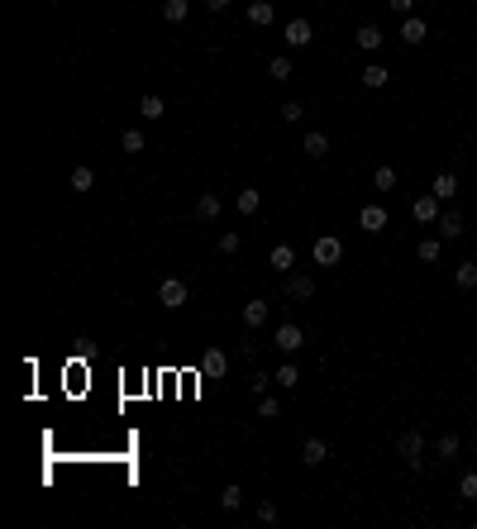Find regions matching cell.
<instances>
[{
    "label": "cell",
    "instance_id": "4",
    "mask_svg": "<svg viewBox=\"0 0 477 529\" xmlns=\"http://www.w3.org/2000/svg\"><path fill=\"white\" fill-rule=\"evenodd\" d=\"M301 344H306V329H301V324H292V319L277 324V334H272V348H277V353H301Z\"/></svg>",
    "mask_w": 477,
    "mask_h": 529
},
{
    "label": "cell",
    "instance_id": "38",
    "mask_svg": "<svg viewBox=\"0 0 477 529\" xmlns=\"http://www.w3.org/2000/svg\"><path fill=\"white\" fill-rule=\"evenodd\" d=\"M258 520H263V525H277V505H272V501H258Z\"/></svg>",
    "mask_w": 477,
    "mask_h": 529
},
{
    "label": "cell",
    "instance_id": "9",
    "mask_svg": "<svg viewBox=\"0 0 477 529\" xmlns=\"http://www.w3.org/2000/svg\"><path fill=\"white\" fill-rule=\"evenodd\" d=\"M434 229H439V238H444V243H458L468 224H463V215H458V210H444L439 219H434Z\"/></svg>",
    "mask_w": 477,
    "mask_h": 529
},
{
    "label": "cell",
    "instance_id": "37",
    "mask_svg": "<svg viewBox=\"0 0 477 529\" xmlns=\"http://www.w3.org/2000/svg\"><path fill=\"white\" fill-rule=\"evenodd\" d=\"M267 386H277V382H272L267 372H258V377H253V400H258V396H267Z\"/></svg>",
    "mask_w": 477,
    "mask_h": 529
},
{
    "label": "cell",
    "instance_id": "27",
    "mask_svg": "<svg viewBox=\"0 0 477 529\" xmlns=\"http://www.w3.org/2000/svg\"><path fill=\"white\" fill-rule=\"evenodd\" d=\"M458 449H463L458 434H439V439H434V453H439V458H458Z\"/></svg>",
    "mask_w": 477,
    "mask_h": 529
},
{
    "label": "cell",
    "instance_id": "26",
    "mask_svg": "<svg viewBox=\"0 0 477 529\" xmlns=\"http://www.w3.org/2000/svg\"><path fill=\"white\" fill-rule=\"evenodd\" d=\"M453 282H458L463 291H473V287H477V263H458V267H453Z\"/></svg>",
    "mask_w": 477,
    "mask_h": 529
},
{
    "label": "cell",
    "instance_id": "15",
    "mask_svg": "<svg viewBox=\"0 0 477 529\" xmlns=\"http://www.w3.org/2000/svg\"><path fill=\"white\" fill-rule=\"evenodd\" d=\"M358 81H363V86H368V91H382V86H387V81H392V72H387V67H382V62H368V67H363V72H358Z\"/></svg>",
    "mask_w": 477,
    "mask_h": 529
},
{
    "label": "cell",
    "instance_id": "5",
    "mask_svg": "<svg viewBox=\"0 0 477 529\" xmlns=\"http://www.w3.org/2000/svg\"><path fill=\"white\" fill-rule=\"evenodd\" d=\"M225 372H229V353L225 348H206L201 353V377L206 382H225Z\"/></svg>",
    "mask_w": 477,
    "mask_h": 529
},
{
    "label": "cell",
    "instance_id": "40",
    "mask_svg": "<svg viewBox=\"0 0 477 529\" xmlns=\"http://www.w3.org/2000/svg\"><path fill=\"white\" fill-rule=\"evenodd\" d=\"M387 5H392L397 15H411V5H415V0H387Z\"/></svg>",
    "mask_w": 477,
    "mask_h": 529
},
{
    "label": "cell",
    "instance_id": "36",
    "mask_svg": "<svg viewBox=\"0 0 477 529\" xmlns=\"http://www.w3.org/2000/svg\"><path fill=\"white\" fill-rule=\"evenodd\" d=\"M258 415H263V420H277V415H282V405H277L272 396H258Z\"/></svg>",
    "mask_w": 477,
    "mask_h": 529
},
{
    "label": "cell",
    "instance_id": "21",
    "mask_svg": "<svg viewBox=\"0 0 477 529\" xmlns=\"http://www.w3.org/2000/svg\"><path fill=\"white\" fill-rule=\"evenodd\" d=\"M234 205H239V215H248V219H253V215H258V205H263V196H258L253 186H243V191L234 196Z\"/></svg>",
    "mask_w": 477,
    "mask_h": 529
},
{
    "label": "cell",
    "instance_id": "8",
    "mask_svg": "<svg viewBox=\"0 0 477 529\" xmlns=\"http://www.w3.org/2000/svg\"><path fill=\"white\" fill-rule=\"evenodd\" d=\"M411 219H415V224H434V219H439V196H434V191H429V196H415V201H411Z\"/></svg>",
    "mask_w": 477,
    "mask_h": 529
},
{
    "label": "cell",
    "instance_id": "19",
    "mask_svg": "<svg viewBox=\"0 0 477 529\" xmlns=\"http://www.w3.org/2000/svg\"><path fill=\"white\" fill-rule=\"evenodd\" d=\"M267 315H272V305H267V300H248V305H243V324H248V329H263Z\"/></svg>",
    "mask_w": 477,
    "mask_h": 529
},
{
    "label": "cell",
    "instance_id": "24",
    "mask_svg": "<svg viewBox=\"0 0 477 529\" xmlns=\"http://www.w3.org/2000/svg\"><path fill=\"white\" fill-rule=\"evenodd\" d=\"M138 115H143V119H162V115H167V101H162V96H143V101H138Z\"/></svg>",
    "mask_w": 477,
    "mask_h": 529
},
{
    "label": "cell",
    "instance_id": "34",
    "mask_svg": "<svg viewBox=\"0 0 477 529\" xmlns=\"http://www.w3.org/2000/svg\"><path fill=\"white\" fill-rule=\"evenodd\" d=\"M458 496H463V501H477V472L458 477Z\"/></svg>",
    "mask_w": 477,
    "mask_h": 529
},
{
    "label": "cell",
    "instance_id": "1",
    "mask_svg": "<svg viewBox=\"0 0 477 529\" xmlns=\"http://www.w3.org/2000/svg\"><path fill=\"white\" fill-rule=\"evenodd\" d=\"M311 258H315V267H339L344 263V238L339 234H320L315 248H311Z\"/></svg>",
    "mask_w": 477,
    "mask_h": 529
},
{
    "label": "cell",
    "instance_id": "25",
    "mask_svg": "<svg viewBox=\"0 0 477 529\" xmlns=\"http://www.w3.org/2000/svg\"><path fill=\"white\" fill-rule=\"evenodd\" d=\"M439 253H444V238H420V248H415L420 263H439Z\"/></svg>",
    "mask_w": 477,
    "mask_h": 529
},
{
    "label": "cell",
    "instance_id": "17",
    "mask_svg": "<svg viewBox=\"0 0 477 529\" xmlns=\"http://www.w3.org/2000/svg\"><path fill=\"white\" fill-rule=\"evenodd\" d=\"M267 263H272L277 272H282V277H287V272L296 267V248H292V243H277V248L267 253Z\"/></svg>",
    "mask_w": 477,
    "mask_h": 529
},
{
    "label": "cell",
    "instance_id": "28",
    "mask_svg": "<svg viewBox=\"0 0 477 529\" xmlns=\"http://www.w3.org/2000/svg\"><path fill=\"white\" fill-rule=\"evenodd\" d=\"M91 186H96V172H91V167H72V191H77V196H86Z\"/></svg>",
    "mask_w": 477,
    "mask_h": 529
},
{
    "label": "cell",
    "instance_id": "11",
    "mask_svg": "<svg viewBox=\"0 0 477 529\" xmlns=\"http://www.w3.org/2000/svg\"><path fill=\"white\" fill-rule=\"evenodd\" d=\"M220 210H225V201H220L215 191H201V196H196V219L211 224V219H220Z\"/></svg>",
    "mask_w": 477,
    "mask_h": 529
},
{
    "label": "cell",
    "instance_id": "2",
    "mask_svg": "<svg viewBox=\"0 0 477 529\" xmlns=\"http://www.w3.org/2000/svg\"><path fill=\"white\" fill-rule=\"evenodd\" d=\"M397 453L411 463V472H420V468H425V434H420V429H406V434L397 439Z\"/></svg>",
    "mask_w": 477,
    "mask_h": 529
},
{
    "label": "cell",
    "instance_id": "20",
    "mask_svg": "<svg viewBox=\"0 0 477 529\" xmlns=\"http://www.w3.org/2000/svg\"><path fill=\"white\" fill-rule=\"evenodd\" d=\"M429 191H434L439 201H453V196H458V177H453V172H439V177L429 182Z\"/></svg>",
    "mask_w": 477,
    "mask_h": 529
},
{
    "label": "cell",
    "instance_id": "10",
    "mask_svg": "<svg viewBox=\"0 0 477 529\" xmlns=\"http://www.w3.org/2000/svg\"><path fill=\"white\" fill-rule=\"evenodd\" d=\"M401 38L415 48V43H425V38H429V24H425L420 15H401Z\"/></svg>",
    "mask_w": 477,
    "mask_h": 529
},
{
    "label": "cell",
    "instance_id": "6",
    "mask_svg": "<svg viewBox=\"0 0 477 529\" xmlns=\"http://www.w3.org/2000/svg\"><path fill=\"white\" fill-rule=\"evenodd\" d=\"M282 291H287V300H311V296H315V277L287 272V277H282Z\"/></svg>",
    "mask_w": 477,
    "mask_h": 529
},
{
    "label": "cell",
    "instance_id": "29",
    "mask_svg": "<svg viewBox=\"0 0 477 529\" xmlns=\"http://www.w3.org/2000/svg\"><path fill=\"white\" fill-rule=\"evenodd\" d=\"M267 77H272V81H292V57H287V53L272 57V62H267Z\"/></svg>",
    "mask_w": 477,
    "mask_h": 529
},
{
    "label": "cell",
    "instance_id": "3",
    "mask_svg": "<svg viewBox=\"0 0 477 529\" xmlns=\"http://www.w3.org/2000/svg\"><path fill=\"white\" fill-rule=\"evenodd\" d=\"M282 43H287V48H311V43H315L311 20H301V15H296V20H287V24H282Z\"/></svg>",
    "mask_w": 477,
    "mask_h": 529
},
{
    "label": "cell",
    "instance_id": "30",
    "mask_svg": "<svg viewBox=\"0 0 477 529\" xmlns=\"http://www.w3.org/2000/svg\"><path fill=\"white\" fill-rule=\"evenodd\" d=\"M372 186H377V191H397V167H387V162H382V167L372 172Z\"/></svg>",
    "mask_w": 477,
    "mask_h": 529
},
{
    "label": "cell",
    "instance_id": "41",
    "mask_svg": "<svg viewBox=\"0 0 477 529\" xmlns=\"http://www.w3.org/2000/svg\"><path fill=\"white\" fill-rule=\"evenodd\" d=\"M473 62H477V57H473Z\"/></svg>",
    "mask_w": 477,
    "mask_h": 529
},
{
    "label": "cell",
    "instance_id": "31",
    "mask_svg": "<svg viewBox=\"0 0 477 529\" xmlns=\"http://www.w3.org/2000/svg\"><path fill=\"white\" fill-rule=\"evenodd\" d=\"M220 505H225V510H239V505H243V486H239V481H229V486L220 491Z\"/></svg>",
    "mask_w": 477,
    "mask_h": 529
},
{
    "label": "cell",
    "instance_id": "16",
    "mask_svg": "<svg viewBox=\"0 0 477 529\" xmlns=\"http://www.w3.org/2000/svg\"><path fill=\"white\" fill-rule=\"evenodd\" d=\"M272 20H277V10H272V0H253V5H248V24H253V29H267Z\"/></svg>",
    "mask_w": 477,
    "mask_h": 529
},
{
    "label": "cell",
    "instance_id": "14",
    "mask_svg": "<svg viewBox=\"0 0 477 529\" xmlns=\"http://www.w3.org/2000/svg\"><path fill=\"white\" fill-rule=\"evenodd\" d=\"M325 458H329V444H325V439H306V444H301V463H306V468H320Z\"/></svg>",
    "mask_w": 477,
    "mask_h": 529
},
{
    "label": "cell",
    "instance_id": "35",
    "mask_svg": "<svg viewBox=\"0 0 477 529\" xmlns=\"http://www.w3.org/2000/svg\"><path fill=\"white\" fill-rule=\"evenodd\" d=\"M282 119H287V124H301V119H306V106H301V101H287V106H282Z\"/></svg>",
    "mask_w": 477,
    "mask_h": 529
},
{
    "label": "cell",
    "instance_id": "12",
    "mask_svg": "<svg viewBox=\"0 0 477 529\" xmlns=\"http://www.w3.org/2000/svg\"><path fill=\"white\" fill-rule=\"evenodd\" d=\"M353 43H358L363 53H377V48H382L387 38H382V29H377V24H358V34H353Z\"/></svg>",
    "mask_w": 477,
    "mask_h": 529
},
{
    "label": "cell",
    "instance_id": "22",
    "mask_svg": "<svg viewBox=\"0 0 477 529\" xmlns=\"http://www.w3.org/2000/svg\"><path fill=\"white\" fill-rule=\"evenodd\" d=\"M186 15H191V0H162V20L167 24H182Z\"/></svg>",
    "mask_w": 477,
    "mask_h": 529
},
{
    "label": "cell",
    "instance_id": "32",
    "mask_svg": "<svg viewBox=\"0 0 477 529\" xmlns=\"http://www.w3.org/2000/svg\"><path fill=\"white\" fill-rule=\"evenodd\" d=\"M120 148L124 153H143V129H124L120 133Z\"/></svg>",
    "mask_w": 477,
    "mask_h": 529
},
{
    "label": "cell",
    "instance_id": "23",
    "mask_svg": "<svg viewBox=\"0 0 477 529\" xmlns=\"http://www.w3.org/2000/svg\"><path fill=\"white\" fill-rule=\"evenodd\" d=\"M272 382H277L282 391H296V382H301V372H296V363H282V368L272 372Z\"/></svg>",
    "mask_w": 477,
    "mask_h": 529
},
{
    "label": "cell",
    "instance_id": "18",
    "mask_svg": "<svg viewBox=\"0 0 477 529\" xmlns=\"http://www.w3.org/2000/svg\"><path fill=\"white\" fill-rule=\"evenodd\" d=\"M301 148H306V158H329V133H320V129H311L306 133V143H301Z\"/></svg>",
    "mask_w": 477,
    "mask_h": 529
},
{
    "label": "cell",
    "instance_id": "7",
    "mask_svg": "<svg viewBox=\"0 0 477 529\" xmlns=\"http://www.w3.org/2000/svg\"><path fill=\"white\" fill-rule=\"evenodd\" d=\"M158 305L162 310H182L186 305V282L182 277H167V282L158 287Z\"/></svg>",
    "mask_w": 477,
    "mask_h": 529
},
{
    "label": "cell",
    "instance_id": "33",
    "mask_svg": "<svg viewBox=\"0 0 477 529\" xmlns=\"http://www.w3.org/2000/svg\"><path fill=\"white\" fill-rule=\"evenodd\" d=\"M239 248H243V238H239V229H225V234H220V253H225V258H234Z\"/></svg>",
    "mask_w": 477,
    "mask_h": 529
},
{
    "label": "cell",
    "instance_id": "13",
    "mask_svg": "<svg viewBox=\"0 0 477 529\" xmlns=\"http://www.w3.org/2000/svg\"><path fill=\"white\" fill-rule=\"evenodd\" d=\"M358 224H363L368 234H382V229H387V210H382V205H363V210H358Z\"/></svg>",
    "mask_w": 477,
    "mask_h": 529
},
{
    "label": "cell",
    "instance_id": "39",
    "mask_svg": "<svg viewBox=\"0 0 477 529\" xmlns=\"http://www.w3.org/2000/svg\"><path fill=\"white\" fill-rule=\"evenodd\" d=\"M206 10H211V15H225V10H229V0H206Z\"/></svg>",
    "mask_w": 477,
    "mask_h": 529
}]
</instances>
